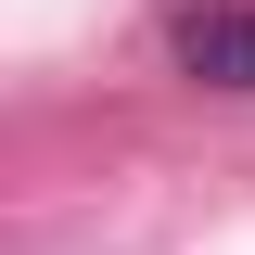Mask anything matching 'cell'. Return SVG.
Segmentation results:
<instances>
[{
	"instance_id": "1",
	"label": "cell",
	"mask_w": 255,
	"mask_h": 255,
	"mask_svg": "<svg viewBox=\"0 0 255 255\" xmlns=\"http://www.w3.org/2000/svg\"><path fill=\"white\" fill-rule=\"evenodd\" d=\"M166 51H179V77H204V90H255V13L243 0H191L179 26H166Z\"/></svg>"
}]
</instances>
